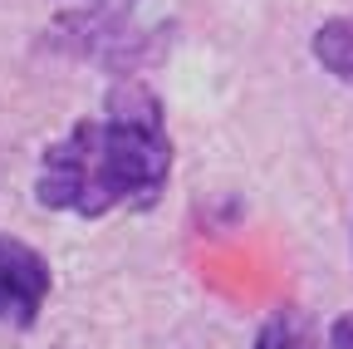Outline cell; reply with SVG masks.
<instances>
[{
  "mask_svg": "<svg viewBox=\"0 0 353 349\" xmlns=\"http://www.w3.org/2000/svg\"><path fill=\"white\" fill-rule=\"evenodd\" d=\"M250 349H319V339H314L309 315H299V310H275V315H265V325L255 330Z\"/></svg>",
  "mask_w": 353,
  "mask_h": 349,
  "instance_id": "5",
  "label": "cell"
},
{
  "mask_svg": "<svg viewBox=\"0 0 353 349\" xmlns=\"http://www.w3.org/2000/svg\"><path fill=\"white\" fill-rule=\"evenodd\" d=\"M167 39H172V20L157 10V0H88L50 25L44 45L128 79L143 64H152Z\"/></svg>",
  "mask_w": 353,
  "mask_h": 349,
  "instance_id": "2",
  "label": "cell"
},
{
  "mask_svg": "<svg viewBox=\"0 0 353 349\" xmlns=\"http://www.w3.org/2000/svg\"><path fill=\"white\" fill-rule=\"evenodd\" d=\"M54 290V271L30 241L0 232V325L30 330Z\"/></svg>",
  "mask_w": 353,
  "mask_h": 349,
  "instance_id": "3",
  "label": "cell"
},
{
  "mask_svg": "<svg viewBox=\"0 0 353 349\" xmlns=\"http://www.w3.org/2000/svg\"><path fill=\"white\" fill-rule=\"evenodd\" d=\"M329 349H353V310H343L329 325Z\"/></svg>",
  "mask_w": 353,
  "mask_h": 349,
  "instance_id": "6",
  "label": "cell"
},
{
  "mask_svg": "<svg viewBox=\"0 0 353 349\" xmlns=\"http://www.w3.org/2000/svg\"><path fill=\"white\" fill-rule=\"evenodd\" d=\"M314 59L353 89V20L348 15H329L319 30H314Z\"/></svg>",
  "mask_w": 353,
  "mask_h": 349,
  "instance_id": "4",
  "label": "cell"
},
{
  "mask_svg": "<svg viewBox=\"0 0 353 349\" xmlns=\"http://www.w3.org/2000/svg\"><path fill=\"white\" fill-rule=\"evenodd\" d=\"M172 133L152 89L123 79L99 113L69 123L44 143L34 172V202L99 222L113 211H152L172 182Z\"/></svg>",
  "mask_w": 353,
  "mask_h": 349,
  "instance_id": "1",
  "label": "cell"
}]
</instances>
